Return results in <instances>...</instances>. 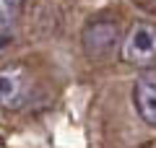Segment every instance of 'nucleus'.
Wrapping results in <instances>:
<instances>
[{
  "label": "nucleus",
  "instance_id": "f03ea898",
  "mask_svg": "<svg viewBox=\"0 0 156 148\" xmlns=\"http://www.w3.org/2000/svg\"><path fill=\"white\" fill-rule=\"evenodd\" d=\"M81 44H83V52L91 60H104L120 44V29L115 21H91L89 26L81 34Z\"/></svg>",
  "mask_w": 156,
  "mask_h": 148
},
{
  "label": "nucleus",
  "instance_id": "7ed1b4c3",
  "mask_svg": "<svg viewBox=\"0 0 156 148\" xmlns=\"http://www.w3.org/2000/svg\"><path fill=\"white\" fill-rule=\"evenodd\" d=\"M133 104H135V112H138L140 120L148 127H156V73L148 70L135 81Z\"/></svg>",
  "mask_w": 156,
  "mask_h": 148
},
{
  "label": "nucleus",
  "instance_id": "39448f33",
  "mask_svg": "<svg viewBox=\"0 0 156 148\" xmlns=\"http://www.w3.org/2000/svg\"><path fill=\"white\" fill-rule=\"evenodd\" d=\"M23 11V0H0V44L5 47L13 34V23Z\"/></svg>",
  "mask_w": 156,
  "mask_h": 148
},
{
  "label": "nucleus",
  "instance_id": "20e7f679",
  "mask_svg": "<svg viewBox=\"0 0 156 148\" xmlns=\"http://www.w3.org/2000/svg\"><path fill=\"white\" fill-rule=\"evenodd\" d=\"M0 96H3L5 109H16V107L23 104V96H26L23 78L16 70H3V76H0Z\"/></svg>",
  "mask_w": 156,
  "mask_h": 148
},
{
  "label": "nucleus",
  "instance_id": "f257e3e1",
  "mask_svg": "<svg viewBox=\"0 0 156 148\" xmlns=\"http://www.w3.org/2000/svg\"><path fill=\"white\" fill-rule=\"evenodd\" d=\"M120 55L128 65L140 68V70L156 68V26L146 21L133 23L130 31L122 37Z\"/></svg>",
  "mask_w": 156,
  "mask_h": 148
},
{
  "label": "nucleus",
  "instance_id": "423d86ee",
  "mask_svg": "<svg viewBox=\"0 0 156 148\" xmlns=\"http://www.w3.org/2000/svg\"><path fill=\"white\" fill-rule=\"evenodd\" d=\"M154 3H156V0H154Z\"/></svg>",
  "mask_w": 156,
  "mask_h": 148
}]
</instances>
